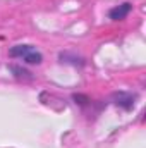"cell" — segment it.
Listing matches in <instances>:
<instances>
[{"label": "cell", "instance_id": "3957f363", "mask_svg": "<svg viewBox=\"0 0 146 148\" xmlns=\"http://www.w3.org/2000/svg\"><path fill=\"white\" fill-rule=\"evenodd\" d=\"M131 9H132V5H131L129 2H124V3H120V5H115L113 9H110L108 17L112 21H122V19H126V17L129 16Z\"/></svg>", "mask_w": 146, "mask_h": 148}, {"label": "cell", "instance_id": "7a4b0ae2", "mask_svg": "<svg viewBox=\"0 0 146 148\" xmlns=\"http://www.w3.org/2000/svg\"><path fill=\"white\" fill-rule=\"evenodd\" d=\"M136 100H138V95L136 93H131V91H115L112 95L113 105H117L119 109H122V110H126V112L134 109Z\"/></svg>", "mask_w": 146, "mask_h": 148}, {"label": "cell", "instance_id": "277c9868", "mask_svg": "<svg viewBox=\"0 0 146 148\" xmlns=\"http://www.w3.org/2000/svg\"><path fill=\"white\" fill-rule=\"evenodd\" d=\"M59 59H60V62L62 64H71V66H79V67H83L84 64H86V60L83 59V57H79V55H74L71 52H62V53H59Z\"/></svg>", "mask_w": 146, "mask_h": 148}, {"label": "cell", "instance_id": "5b68a950", "mask_svg": "<svg viewBox=\"0 0 146 148\" xmlns=\"http://www.w3.org/2000/svg\"><path fill=\"white\" fill-rule=\"evenodd\" d=\"M9 71L14 73V76H16L17 79H33V74L29 73V71H26L24 67H21V66L10 64V66H9Z\"/></svg>", "mask_w": 146, "mask_h": 148}, {"label": "cell", "instance_id": "6da1fadb", "mask_svg": "<svg viewBox=\"0 0 146 148\" xmlns=\"http://www.w3.org/2000/svg\"><path fill=\"white\" fill-rule=\"evenodd\" d=\"M9 55L12 59H23V62L31 64V66H38L43 62L41 52H38L33 45H14L9 50Z\"/></svg>", "mask_w": 146, "mask_h": 148}]
</instances>
